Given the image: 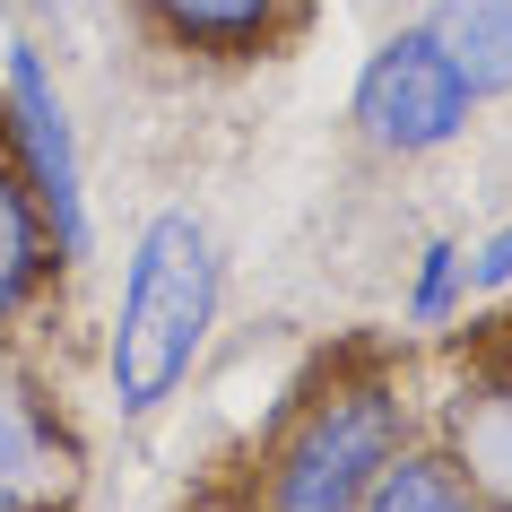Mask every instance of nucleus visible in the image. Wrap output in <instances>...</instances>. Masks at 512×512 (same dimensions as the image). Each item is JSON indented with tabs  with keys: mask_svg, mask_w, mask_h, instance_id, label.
Segmentation results:
<instances>
[{
	"mask_svg": "<svg viewBox=\"0 0 512 512\" xmlns=\"http://www.w3.org/2000/svg\"><path fill=\"white\" fill-rule=\"evenodd\" d=\"M217 296H226L217 235L191 209H157L131 235L122 296H113V322H105V400L122 417H157L165 400H183V382L209 356Z\"/></svg>",
	"mask_w": 512,
	"mask_h": 512,
	"instance_id": "obj_1",
	"label": "nucleus"
},
{
	"mask_svg": "<svg viewBox=\"0 0 512 512\" xmlns=\"http://www.w3.org/2000/svg\"><path fill=\"white\" fill-rule=\"evenodd\" d=\"M400 452H408V391L391 374L339 382V391H322L304 408L287 426V443L270 452L261 512H356Z\"/></svg>",
	"mask_w": 512,
	"mask_h": 512,
	"instance_id": "obj_2",
	"label": "nucleus"
},
{
	"mask_svg": "<svg viewBox=\"0 0 512 512\" xmlns=\"http://www.w3.org/2000/svg\"><path fill=\"white\" fill-rule=\"evenodd\" d=\"M0 113H9V148H18V183H27L44 235H53V261H87V174H79V131H70V105H61L53 70L27 35L9 44V70H0Z\"/></svg>",
	"mask_w": 512,
	"mask_h": 512,
	"instance_id": "obj_3",
	"label": "nucleus"
},
{
	"mask_svg": "<svg viewBox=\"0 0 512 512\" xmlns=\"http://www.w3.org/2000/svg\"><path fill=\"white\" fill-rule=\"evenodd\" d=\"M348 113H356V131L374 139L382 157H434V148H452V139L469 131L478 96H469L460 70L426 44V27H400L391 44L365 53Z\"/></svg>",
	"mask_w": 512,
	"mask_h": 512,
	"instance_id": "obj_4",
	"label": "nucleus"
},
{
	"mask_svg": "<svg viewBox=\"0 0 512 512\" xmlns=\"http://www.w3.org/2000/svg\"><path fill=\"white\" fill-rule=\"evenodd\" d=\"M79 486V443L18 365H0V512H61Z\"/></svg>",
	"mask_w": 512,
	"mask_h": 512,
	"instance_id": "obj_5",
	"label": "nucleus"
},
{
	"mask_svg": "<svg viewBox=\"0 0 512 512\" xmlns=\"http://www.w3.org/2000/svg\"><path fill=\"white\" fill-rule=\"evenodd\" d=\"M452 469L486 495V512H512V374H469L443 408Z\"/></svg>",
	"mask_w": 512,
	"mask_h": 512,
	"instance_id": "obj_6",
	"label": "nucleus"
},
{
	"mask_svg": "<svg viewBox=\"0 0 512 512\" xmlns=\"http://www.w3.org/2000/svg\"><path fill=\"white\" fill-rule=\"evenodd\" d=\"M426 44L460 70L469 96H512V0H434L426 18Z\"/></svg>",
	"mask_w": 512,
	"mask_h": 512,
	"instance_id": "obj_7",
	"label": "nucleus"
},
{
	"mask_svg": "<svg viewBox=\"0 0 512 512\" xmlns=\"http://www.w3.org/2000/svg\"><path fill=\"white\" fill-rule=\"evenodd\" d=\"M148 9V27L165 44H183V53H209V61H243L261 53L287 18V0H139Z\"/></svg>",
	"mask_w": 512,
	"mask_h": 512,
	"instance_id": "obj_8",
	"label": "nucleus"
},
{
	"mask_svg": "<svg viewBox=\"0 0 512 512\" xmlns=\"http://www.w3.org/2000/svg\"><path fill=\"white\" fill-rule=\"evenodd\" d=\"M44 270H53V235H44V217H35L27 183H18V174H9V157H0V330H9L35 296H44Z\"/></svg>",
	"mask_w": 512,
	"mask_h": 512,
	"instance_id": "obj_9",
	"label": "nucleus"
},
{
	"mask_svg": "<svg viewBox=\"0 0 512 512\" xmlns=\"http://www.w3.org/2000/svg\"><path fill=\"white\" fill-rule=\"evenodd\" d=\"M356 512H486V495L460 478L443 452H400Z\"/></svg>",
	"mask_w": 512,
	"mask_h": 512,
	"instance_id": "obj_10",
	"label": "nucleus"
},
{
	"mask_svg": "<svg viewBox=\"0 0 512 512\" xmlns=\"http://www.w3.org/2000/svg\"><path fill=\"white\" fill-rule=\"evenodd\" d=\"M469 304V243L434 235L417 252V287H408V330H452V313Z\"/></svg>",
	"mask_w": 512,
	"mask_h": 512,
	"instance_id": "obj_11",
	"label": "nucleus"
},
{
	"mask_svg": "<svg viewBox=\"0 0 512 512\" xmlns=\"http://www.w3.org/2000/svg\"><path fill=\"white\" fill-rule=\"evenodd\" d=\"M469 296H512V217L486 243H469Z\"/></svg>",
	"mask_w": 512,
	"mask_h": 512,
	"instance_id": "obj_12",
	"label": "nucleus"
}]
</instances>
